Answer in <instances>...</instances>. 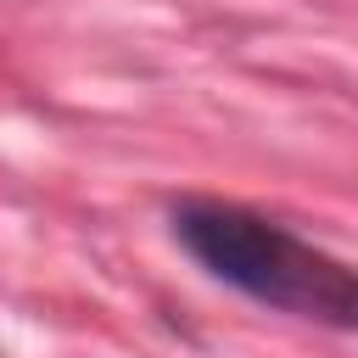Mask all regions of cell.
I'll use <instances>...</instances> for the list:
<instances>
[{
	"label": "cell",
	"mask_w": 358,
	"mask_h": 358,
	"mask_svg": "<svg viewBox=\"0 0 358 358\" xmlns=\"http://www.w3.org/2000/svg\"><path fill=\"white\" fill-rule=\"evenodd\" d=\"M173 235L207 274L246 291L252 302H268V308L302 313V319H324L336 330L352 324V308H358L352 268L341 257L319 252L313 241H302L296 229H285L252 207L185 201L173 213Z\"/></svg>",
	"instance_id": "cell-1"
}]
</instances>
